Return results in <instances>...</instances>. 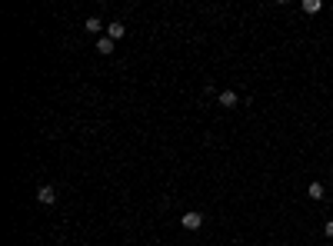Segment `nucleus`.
<instances>
[{
  "label": "nucleus",
  "mask_w": 333,
  "mask_h": 246,
  "mask_svg": "<svg viewBox=\"0 0 333 246\" xmlns=\"http://www.w3.org/2000/svg\"><path fill=\"white\" fill-rule=\"evenodd\" d=\"M180 226L183 230H200V226H203V213H183Z\"/></svg>",
  "instance_id": "1"
},
{
  "label": "nucleus",
  "mask_w": 333,
  "mask_h": 246,
  "mask_svg": "<svg viewBox=\"0 0 333 246\" xmlns=\"http://www.w3.org/2000/svg\"><path fill=\"white\" fill-rule=\"evenodd\" d=\"M57 200V190L50 186V183H44V186H37V203H44V207H50Z\"/></svg>",
  "instance_id": "2"
},
{
  "label": "nucleus",
  "mask_w": 333,
  "mask_h": 246,
  "mask_svg": "<svg viewBox=\"0 0 333 246\" xmlns=\"http://www.w3.org/2000/svg\"><path fill=\"white\" fill-rule=\"evenodd\" d=\"M217 100H220V107H227V110H233V107L240 104V96L233 93V90H220V93H217Z\"/></svg>",
  "instance_id": "3"
},
{
  "label": "nucleus",
  "mask_w": 333,
  "mask_h": 246,
  "mask_svg": "<svg viewBox=\"0 0 333 246\" xmlns=\"http://www.w3.org/2000/svg\"><path fill=\"white\" fill-rule=\"evenodd\" d=\"M123 33H127V27L120 24V20H113V24H107V37L117 43V40H123Z\"/></svg>",
  "instance_id": "4"
},
{
  "label": "nucleus",
  "mask_w": 333,
  "mask_h": 246,
  "mask_svg": "<svg viewBox=\"0 0 333 246\" xmlns=\"http://www.w3.org/2000/svg\"><path fill=\"white\" fill-rule=\"evenodd\" d=\"M323 193H326V190H323V183H317V180L307 186V196H310V200H323Z\"/></svg>",
  "instance_id": "5"
},
{
  "label": "nucleus",
  "mask_w": 333,
  "mask_h": 246,
  "mask_svg": "<svg viewBox=\"0 0 333 246\" xmlns=\"http://www.w3.org/2000/svg\"><path fill=\"white\" fill-rule=\"evenodd\" d=\"M84 30H87V33H97V37H100L103 24H100V20H97V17H87V20H84Z\"/></svg>",
  "instance_id": "6"
},
{
  "label": "nucleus",
  "mask_w": 333,
  "mask_h": 246,
  "mask_svg": "<svg viewBox=\"0 0 333 246\" xmlns=\"http://www.w3.org/2000/svg\"><path fill=\"white\" fill-rule=\"evenodd\" d=\"M97 54H113V40L110 37H97Z\"/></svg>",
  "instance_id": "7"
},
{
  "label": "nucleus",
  "mask_w": 333,
  "mask_h": 246,
  "mask_svg": "<svg viewBox=\"0 0 333 246\" xmlns=\"http://www.w3.org/2000/svg\"><path fill=\"white\" fill-rule=\"evenodd\" d=\"M300 7H303V14H320V10H323V4H320V0H303Z\"/></svg>",
  "instance_id": "8"
},
{
  "label": "nucleus",
  "mask_w": 333,
  "mask_h": 246,
  "mask_svg": "<svg viewBox=\"0 0 333 246\" xmlns=\"http://www.w3.org/2000/svg\"><path fill=\"white\" fill-rule=\"evenodd\" d=\"M323 233H326V236H333V220H326V226H323Z\"/></svg>",
  "instance_id": "9"
}]
</instances>
